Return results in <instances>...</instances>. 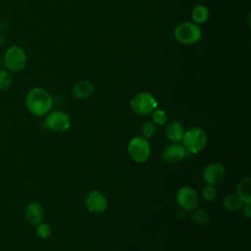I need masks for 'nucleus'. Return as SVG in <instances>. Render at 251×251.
<instances>
[{
    "mask_svg": "<svg viewBox=\"0 0 251 251\" xmlns=\"http://www.w3.org/2000/svg\"><path fill=\"white\" fill-rule=\"evenodd\" d=\"M25 106L33 116L43 117L51 111L53 99L50 93L44 88L33 87L25 96Z\"/></svg>",
    "mask_w": 251,
    "mask_h": 251,
    "instance_id": "1",
    "label": "nucleus"
},
{
    "mask_svg": "<svg viewBox=\"0 0 251 251\" xmlns=\"http://www.w3.org/2000/svg\"><path fill=\"white\" fill-rule=\"evenodd\" d=\"M207 141V133L200 126H193L184 131L181 140L184 148L191 154H196L202 151L205 148Z\"/></svg>",
    "mask_w": 251,
    "mask_h": 251,
    "instance_id": "2",
    "label": "nucleus"
},
{
    "mask_svg": "<svg viewBox=\"0 0 251 251\" xmlns=\"http://www.w3.org/2000/svg\"><path fill=\"white\" fill-rule=\"evenodd\" d=\"M174 36L177 42L190 45L198 42L201 39L202 30L199 25L192 22H184L176 26Z\"/></svg>",
    "mask_w": 251,
    "mask_h": 251,
    "instance_id": "3",
    "label": "nucleus"
},
{
    "mask_svg": "<svg viewBox=\"0 0 251 251\" xmlns=\"http://www.w3.org/2000/svg\"><path fill=\"white\" fill-rule=\"evenodd\" d=\"M27 57L25 51L18 45H12L7 48L3 56V66L11 73L22 71L25 67Z\"/></svg>",
    "mask_w": 251,
    "mask_h": 251,
    "instance_id": "4",
    "label": "nucleus"
},
{
    "mask_svg": "<svg viewBox=\"0 0 251 251\" xmlns=\"http://www.w3.org/2000/svg\"><path fill=\"white\" fill-rule=\"evenodd\" d=\"M131 111L139 116H145L151 114L158 106L156 98L147 91H141L135 94L130 102Z\"/></svg>",
    "mask_w": 251,
    "mask_h": 251,
    "instance_id": "5",
    "label": "nucleus"
},
{
    "mask_svg": "<svg viewBox=\"0 0 251 251\" xmlns=\"http://www.w3.org/2000/svg\"><path fill=\"white\" fill-rule=\"evenodd\" d=\"M127 152L134 162L144 163L151 155V146L148 139L143 136H134L127 144Z\"/></svg>",
    "mask_w": 251,
    "mask_h": 251,
    "instance_id": "6",
    "label": "nucleus"
},
{
    "mask_svg": "<svg viewBox=\"0 0 251 251\" xmlns=\"http://www.w3.org/2000/svg\"><path fill=\"white\" fill-rule=\"evenodd\" d=\"M45 125L50 130L58 133H63L71 127L72 122L70 116L65 112L50 111L45 119Z\"/></svg>",
    "mask_w": 251,
    "mask_h": 251,
    "instance_id": "7",
    "label": "nucleus"
},
{
    "mask_svg": "<svg viewBox=\"0 0 251 251\" xmlns=\"http://www.w3.org/2000/svg\"><path fill=\"white\" fill-rule=\"evenodd\" d=\"M176 202L182 210L193 211L199 205V196L192 187L183 186L176 193Z\"/></svg>",
    "mask_w": 251,
    "mask_h": 251,
    "instance_id": "8",
    "label": "nucleus"
},
{
    "mask_svg": "<svg viewBox=\"0 0 251 251\" xmlns=\"http://www.w3.org/2000/svg\"><path fill=\"white\" fill-rule=\"evenodd\" d=\"M84 204L86 209L93 214H102L109 206L106 196L98 190L89 191L85 196Z\"/></svg>",
    "mask_w": 251,
    "mask_h": 251,
    "instance_id": "9",
    "label": "nucleus"
},
{
    "mask_svg": "<svg viewBox=\"0 0 251 251\" xmlns=\"http://www.w3.org/2000/svg\"><path fill=\"white\" fill-rule=\"evenodd\" d=\"M226 176V168L224 165L218 162L211 163L207 165L203 172L202 177L207 184L216 185L220 183Z\"/></svg>",
    "mask_w": 251,
    "mask_h": 251,
    "instance_id": "10",
    "label": "nucleus"
},
{
    "mask_svg": "<svg viewBox=\"0 0 251 251\" xmlns=\"http://www.w3.org/2000/svg\"><path fill=\"white\" fill-rule=\"evenodd\" d=\"M187 155L188 151L179 142H172L171 144L166 146L162 151V159L164 160V162L169 164L180 162L183 159H185Z\"/></svg>",
    "mask_w": 251,
    "mask_h": 251,
    "instance_id": "11",
    "label": "nucleus"
},
{
    "mask_svg": "<svg viewBox=\"0 0 251 251\" xmlns=\"http://www.w3.org/2000/svg\"><path fill=\"white\" fill-rule=\"evenodd\" d=\"M25 216L28 224L37 226L44 220V208L39 202L31 201L25 207Z\"/></svg>",
    "mask_w": 251,
    "mask_h": 251,
    "instance_id": "12",
    "label": "nucleus"
},
{
    "mask_svg": "<svg viewBox=\"0 0 251 251\" xmlns=\"http://www.w3.org/2000/svg\"><path fill=\"white\" fill-rule=\"evenodd\" d=\"M93 92H94L93 84L86 79L77 81L72 88V94L76 99L89 98L93 94Z\"/></svg>",
    "mask_w": 251,
    "mask_h": 251,
    "instance_id": "13",
    "label": "nucleus"
},
{
    "mask_svg": "<svg viewBox=\"0 0 251 251\" xmlns=\"http://www.w3.org/2000/svg\"><path fill=\"white\" fill-rule=\"evenodd\" d=\"M166 129L165 134L167 138L174 143L180 142L182 140L183 134H184V128L183 126L178 123L177 121H173L166 124Z\"/></svg>",
    "mask_w": 251,
    "mask_h": 251,
    "instance_id": "14",
    "label": "nucleus"
},
{
    "mask_svg": "<svg viewBox=\"0 0 251 251\" xmlns=\"http://www.w3.org/2000/svg\"><path fill=\"white\" fill-rule=\"evenodd\" d=\"M236 194L244 205H251V178L243 177L236 186Z\"/></svg>",
    "mask_w": 251,
    "mask_h": 251,
    "instance_id": "15",
    "label": "nucleus"
},
{
    "mask_svg": "<svg viewBox=\"0 0 251 251\" xmlns=\"http://www.w3.org/2000/svg\"><path fill=\"white\" fill-rule=\"evenodd\" d=\"M244 204L237 196L236 193H229L225 196L223 199V206L226 210L229 212H237L240 211Z\"/></svg>",
    "mask_w": 251,
    "mask_h": 251,
    "instance_id": "16",
    "label": "nucleus"
},
{
    "mask_svg": "<svg viewBox=\"0 0 251 251\" xmlns=\"http://www.w3.org/2000/svg\"><path fill=\"white\" fill-rule=\"evenodd\" d=\"M210 17V11L205 5H196L192 12H191V18L193 20V23L199 25L204 24L208 21Z\"/></svg>",
    "mask_w": 251,
    "mask_h": 251,
    "instance_id": "17",
    "label": "nucleus"
},
{
    "mask_svg": "<svg viewBox=\"0 0 251 251\" xmlns=\"http://www.w3.org/2000/svg\"><path fill=\"white\" fill-rule=\"evenodd\" d=\"M13 83L11 72L6 69H0V90H7Z\"/></svg>",
    "mask_w": 251,
    "mask_h": 251,
    "instance_id": "18",
    "label": "nucleus"
},
{
    "mask_svg": "<svg viewBox=\"0 0 251 251\" xmlns=\"http://www.w3.org/2000/svg\"><path fill=\"white\" fill-rule=\"evenodd\" d=\"M193 214H192V220L195 224L197 225H205L208 223L209 219H210V215L209 213L204 210V209H195L193 210Z\"/></svg>",
    "mask_w": 251,
    "mask_h": 251,
    "instance_id": "19",
    "label": "nucleus"
},
{
    "mask_svg": "<svg viewBox=\"0 0 251 251\" xmlns=\"http://www.w3.org/2000/svg\"><path fill=\"white\" fill-rule=\"evenodd\" d=\"M152 122L157 126H165L168 123V115L162 109H155L152 113Z\"/></svg>",
    "mask_w": 251,
    "mask_h": 251,
    "instance_id": "20",
    "label": "nucleus"
},
{
    "mask_svg": "<svg viewBox=\"0 0 251 251\" xmlns=\"http://www.w3.org/2000/svg\"><path fill=\"white\" fill-rule=\"evenodd\" d=\"M156 131H157L156 125L153 122H150V121L145 122L141 126V134L146 139L152 138L155 135Z\"/></svg>",
    "mask_w": 251,
    "mask_h": 251,
    "instance_id": "21",
    "label": "nucleus"
},
{
    "mask_svg": "<svg viewBox=\"0 0 251 251\" xmlns=\"http://www.w3.org/2000/svg\"><path fill=\"white\" fill-rule=\"evenodd\" d=\"M35 226H36V234H37V236L42 238V239L48 238L51 235V233H52V228H51L50 225L47 224V223L42 222V223H40L39 225H37Z\"/></svg>",
    "mask_w": 251,
    "mask_h": 251,
    "instance_id": "22",
    "label": "nucleus"
},
{
    "mask_svg": "<svg viewBox=\"0 0 251 251\" xmlns=\"http://www.w3.org/2000/svg\"><path fill=\"white\" fill-rule=\"evenodd\" d=\"M202 197L206 201H213L217 197V189L215 188V185H205L202 188Z\"/></svg>",
    "mask_w": 251,
    "mask_h": 251,
    "instance_id": "23",
    "label": "nucleus"
},
{
    "mask_svg": "<svg viewBox=\"0 0 251 251\" xmlns=\"http://www.w3.org/2000/svg\"><path fill=\"white\" fill-rule=\"evenodd\" d=\"M242 214L245 218H250L251 217V206L250 205H243L241 208Z\"/></svg>",
    "mask_w": 251,
    "mask_h": 251,
    "instance_id": "24",
    "label": "nucleus"
},
{
    "mask_svg": "<svg viewBox=\"0 0 251 251\" xmlns=\"http://www.w3.org/2000/svg\"><path fill=\"white\" fill-rule=\"evenodd\" d=\"M5 43V36L3 34H0V47Z\"/></svg>",
    "mask_w": 251,
    "mask_h": 251,
    "instance_id": "25",
    "label": "nucleus"
},
{
    "mask_svg": "<svg viewBox=\"0 0 251 251\" xmlns=\"http://www.w3.org/2000/svg\"><path fill=\"white\" fill-rule=\"evenodd\" d=\"M3 67V57L0 56V69Z\"/></svg>",
    "mask_w": 251,
    "mask_h": 251,
    "instance_id": "26",
    "label": "nucleus"
}]
</instances>
